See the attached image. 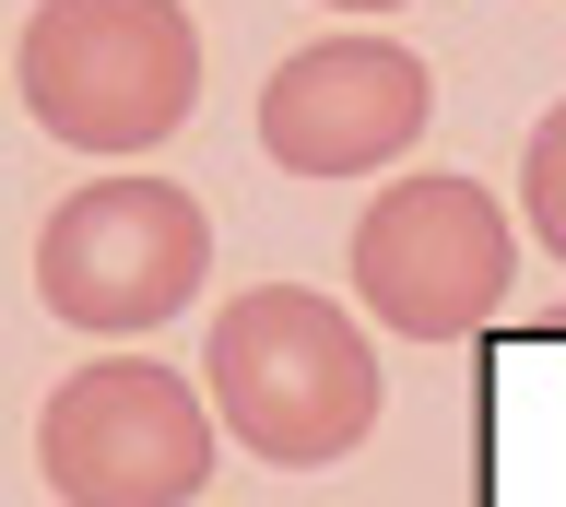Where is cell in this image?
I'll list each match as a JSON object with an SVG mask.
<instances>
[{"mask_svg":"<svg viewBox=\"0 0 566 507\" xmlns=\"http://www.w3.org/2000/svg\"><path fill=\"white\" fill-rule=\"evenodd\" d=\"M212 413L248 461L272 472H331L378 425V342L307 284H248L212 307Z\"/></svg>","mask_w":566,"mask_h":507,"instance_id":"1","label":"cell"},{"mask_svg":"<svg viewBox=\"0 0 566 507\" xmlns=\"http://www.w3.org/2000/svg\"><path fill=\"white\" fill-rule=\"evenodd\" d=\"M520 213H531V236L566 260V107H543V130H531V154H520Z\"/></svg>","mask_w":566,"mask_h":507,"instance_id":"7","label":"cell"},{"mask_svg":"<svg viewBox=\"0 0 566 507\" xmlns=\"http://www.w3.org/2000/svg\"><path fill=\"white\" fill-rule=\"evenodd\" d=\"M212 272V213L177 178H95L35 224V307L71 330H154Z\"/></svg>","mask_w":566,"mask_h":507,"instance_id":"4","label":"cell"},{"mask_svg":"<svg viewBox=\"0 0 566 507\" xmlns=\"http://www.w3.org/2000/svg\"><path fill=\"white\" fill-rule=\"evenodd\" d=\"M212 413L177 366L95 355L35 413V472L60 507H189L212 484Z\"/></svg>","mask_w":566,"mask_h":507,"instance_id":"3","label":"cell"},{"mask_svg":"<svg viewBox=\"0 0 566 507\" xmlns=\"http://www.w3.org/2000/svg\"><path fill=\"white\" fill-rule=\"evenodd\" d=\"M520 284V224L484 178H401L354 224V295L401 342H472Z\"/></svg>","mask_w":566,"mask_h":507,"instance_id":"5","label":"cell"},{"mask_svg":"<svg viewBox=\"0 0 566 507\" xmlns=\"http://www.w3.org/2000/svg\"><path fill=\"white\" fill-rule=\"evenodd\" d=\"M437 118V72L401 36H318L260 83V154L283 178H389Z\"/></svg>","mask_w":566,"mask_h":507,"instance_id":"6","label":"cell"},{"mask_svg":"<svg viewBox=\"0 0 566 507\" xmlns=\"http://www.w3.org/2000/svg\"><path fill=\"white\" fill-rule=\"evenodd\" d=\"M12 95L71 154H154L201 107V36L177 0H35Z\"/></svg>","mask_w":566,"mask_h":507,"instance_id":"2","label":"cell"},{"mask_svg":"<svg viewBox=\"0 0 566 507\" xmlns=\"http://www.w3.org/2000/svg\"><path fill=\"white\" fill-rule=\"evenodd\" d=\"M331 12H401V0H331Z\"/></svg>","mask_w":566,"mask_h":507,"instance_id":"8","label":"cell"}]
</instances>
